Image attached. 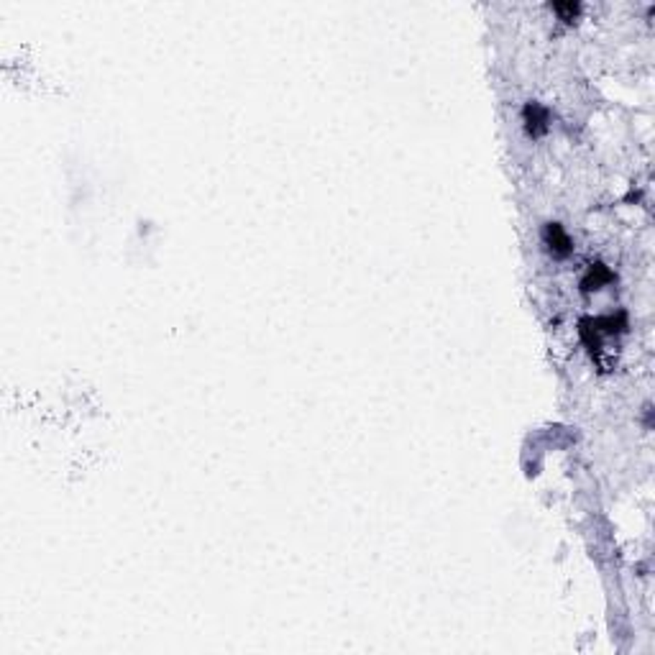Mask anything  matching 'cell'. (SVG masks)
Here are the masks:
<instances>
[{
  "label": "cell",
  "instance_id": "4",
  "mask_svg": "<svg viewBox=\"0 0 655 655\" xmlns=\"http://www.w3.org/2000/svg\"><path fill=\"white\" fill-rule=\"evenodd\" d=\"M553 10H555V13H563V16H576V13H579V3H555Z\"/></svg>",
  "mask_w": 655,
  "mask_h": 655
},
{
  "label": "cell",
  "instance_id": "3",
  "mask_svg": "<svg viewBox=\"0 0 655 655\" xmlns=\"http://www.w3.org/2000/svg\"><path fill=\"white\" fill-rule=\"evenodd\" d=\"M612 279H614V274L609 272L604 264H594L589 272H586V277H584L581 284H584V290L589 292V290H601V287L609 284Z\"/></svg>",
  "mask_w": 655,
  "mask_h": 655
},
{
  "label": "cell",
  "instance_id": "2",
  "mask_svg": "<svg viewBox=\"0 0 655 655\" xmlns=\"http://www.w3.org/2000/svg\"><path fill=\"white\" fill-rule=\"evenodd\" d=\"M525 123H527V131L533 136H540L548 128V113L545 108H540L538 103H530L525 108Z\"/></svg>",
  "mask_w": 655,
  "mask_h": 655
},
{
  "label": "cell",
  "instance_id": "1",
  "mask_svg": "<svg viewBox=\"0 0 655 655\" xmlns=\"http://www.w3.org/2000/svg\"><path fill=\"white\" fill-rule=\"evenodd\" d=\"M545 244L551 246L553 256H568L571 253V238L558 223L545 225Z\"/></svg>",
  "mask_w": 655,
  "mask_h": 655
}]
</instances>
